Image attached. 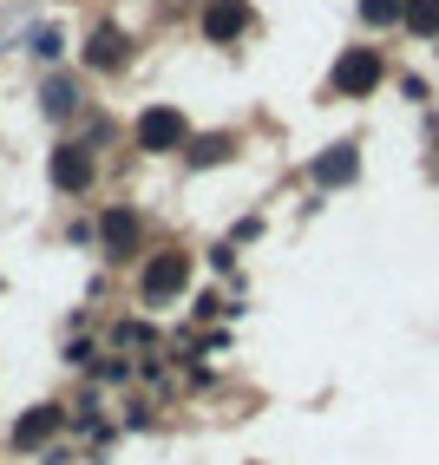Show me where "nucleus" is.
Masks as SVG:
<instances>
[{"label": "nucleus", "mask_w": 439, "mask_h": 465, "mask_svg": "<svg viewBox=\"0 0 439 465\" xmlns=\"http://www.w3.org/2000/svg\"><path fill=\"white\" fill-rule=\"evenodd\" d=\"M184 289H191V250H158V256L138 262V302L145 308H165Z\"/></svg>", "instance_id": "obj_1"}, {"label": "nucleus", "mask_w": 439, "mask_h": 465, "mask_svg": "<svg viewBox=\"0 0 439 465\" xmlns=\"http://www.w3.org/2000/svg\"><path fill=\"white\" fill-rule=\"evenodd\" d=\"M132 138H138L145 158H165V151H184V144H191V118H184L177 105H145L138 125H132Z\"/></svg>", "instance_id": "obj_2"}, {"label": "nucleus", "mask_w": 439, "mask_h": 465, "mask_svg": "<svg viewBox=\"0 0 439 465\" xmlns=\"http://www.w3.org/2000/svg\"><path fill=\"white\" fill-rule=\"evenodd\" d=\"M46 177H53V191H59V197H85V191H92V177H99V158H92V144H85V138H66V144H53Z\"/></svg>", "instance_id": "obj_3"}, {"label": "nucleus", "mask_w": 439, "mask_h": 465, "mask_svg": "<svg viewBox=\"0 0 439 465\" xmlns=\"http://www.w3.org/2000/svg\"><path fill=\"white\" fill-rule=\"evenodd\" d=\"M381 79H387V59L374 53V46H348V53L334 59V73H328V85L341 92V99H367Z\"/></svg>", "instance_id": "obj_4"}, {"label": "nucleus", "mask_w": 439, "mask_h": 465, "mask_svg": "<svg viewBox=\"0 0 439 465\" xmlns=\"http://www.w3.org/2000/svg\"><path fill=\"white\" fill-rule=\"evenodd\" d=\"M138 242H145V216H138L132 203H112V210L99 216V256H105V262H132Z\"/></svg>", "instance_id": "obj_5"}, {"label": "nucleus", "mask_w": 439, "mask_h": 465, "mask_svg": "<svg viewBox=\"0 0 439 465\" xmlns=\"http://www.w3.org/2000/svg\"><path fill=\"white\" fill-rule=\"evenodd\" d=\"M79 53H85V73H118L125 59H132V34H125L118 20H99V26L85 34Z\"/></svg>", "instance_id": "obj_6"}, {"label": "nucleus", "mask_w": 439, "mask_h": 465, "mask_svg": "<svg viewBox=\"0 0 439 465\" xmlns=\"http://www.w3.org/2000/svg\"><path fill=\"white\" fill-rule=\"evenodd\" d=\"M59 426H66V407L40 400V407H26V413L14 420V446H20V452H40V446H53V440H59Z\"/></svg>", "instance_id": "obj_7"}, {"label": "nucleus", "mask_w": 439, "mask_h": 465, "mask_svg": "<svg viewBox=\"0 0 439 465\" xmlns=\"http://www.w3.org/2000/svg\"><path fill=\"white\" fill-rule=\"evenodd\" d=\"M197 26H204V40H210V46L243 40V34H249V0H210Z\"/></svg>", "instance_id": "obj_8"}, {"label": "nucleus", "mask_w": 439, "mask_h": 465, "mask_svg": "<svg viewBox=\"0 0 439 465\" xmlns=\"http://www.w3.org/2000/svg\"><path fill=\"white\" fill-rule=\"evenodd\" d=\"M308 177H315V191H341V183L361 177V151L354 144H328L315 164H308Z\"/></svg>", "instance_id": "obj_9"}, {"label": "nucleus", "mask_w": 439, "mask_h": 465, "mask_svg": "<svg viewBox=\"0 0 439 465\" xmlns=\"http://www.w3.org/2000/svg\"><path fill=\"white\" fill-rule=\"evenodd\" d=\"M230 151H236V138H230V132H204V138L191 132V144H184L177 158L191 164V171H210V164H230Z\"/></svg>", "instance_id": "obj_10"}, {"label": "nucleus", "mask_w": 439, "mask_h": 465, "mask_svg": "<svg viewBox=\"0 0 439 465\" xmlns=\"http://www.w3.org/2000/svg\"><path fill=\"white\" fill-rule=\"evenodd\" d=\"M40 112H46V118H73V112H79V92H73V79H46V92H40Z\"/></svg>", "instance_id": "obj_11"}, {"label": "nucleus", "mask_w": 439, "mask_h": 465, "mask_svg": "<svg viewBox=\"0 0 439 465\" xmlns=\"http://www.w3.org/2000/svg\"><path fill=\"white\" fill-rule=\"evenodd\" d=\"M400 26H414L420 40H439V0H406V14Z\"/></svg>", "instance_id": "obj_12"}, {"label": "nucleus", "mask_w": 439, "mask_h": 465, "mask_svg": "<svg viewBox=\"0 0 439 465\" xmlns=\"http://www.w3.org/2000/svg\"><path fill=\"white\" fill-rule=\"evenodd\" d=\"M145 341H151V322H138V315H125V322L112 328V348H118V354H132V348H145Z\"/></svg>", "instance_id": "obj_13"}, {"label": "nucleus", "mask_w": 439, "mask_h": 465, "mask_svg": "<svg viewBox=\"0 0 439 465\" xmlns=\"http://www.w3.org/2000/svg\"><path fill=\"white\" fill-rule=\"evenodd\" d=\"M400 14H406V0H361L367 26H400Z\"/></svg>", "instance_id": "obj_14"}, {"label": "nucleus", "mask_w": 439, "mask_h": 465, "mask_svg": "<svg viewBox=\"0 0 439 465\" xmlns=\"http://www.w3.org/2000/svg\"><path fill=\"white\" fill-rule=\"evenodd\" d=\"M26 46H34V59H59V53H66V34H59V26H34Z\"/></svg>", "instance_id": "obj_15"}, {"label": "nucleus", "mask_w": 439, "mask_h": 465, "mask_svg": "<svg viewBox=\"0 0 439 465\" xmlns=\"http://www.w3.org/2000/svg\"><path fill=\"white\" fill-rule=\"evenodd\" d=\"M92 381H132V361H125V354H99V367H92Z\"/></svg>", "instance_id": "obj_16"}, {"label": "nucleus", "mask_w": 439, "mask_h": 465, "mask_svg": "<svg viewBox=\"0 0 439 465\" xmlns=\"http://www.w3.org/2000/svg\"><path fill=\"white\" fill-rule=\"evenodd\" d=\"M66 367H85L92 374L99 367V341H66Z\"/></svg>", "instance_id": "obj_17"}, {"label": "nucleus", "mask_w": 439, "mask_h": 465, "mask_svg": "<svg viewBox=\"0 0 439 465\" xmlns=\"http://www.w3.org/2000/svg\"><path fill=\"white\" fill-rule=\"evenodd\" d=\"M66 242H99V216H73V223H66Z\"/></svg>", "instance_id": "obj_18"}, {"label": "nucleus", "mask_w": 439, "mask_h": 465, "mask_svg": "<svg viewBox=\"0 0 439 465\" xmlns=\"http://www.w3.org/2000/svg\"><path fill=\"white\" fill-rule=\"evenodd\" d=\"M151 413H158L151 400H132V407H125V426H151Z\"/></svg>", "instance_id": "obj_19"}, {"label": "nucleus", "mask_w": 439, "mask_h": 465, "mask_svg": "<svg viewBox=\"0 0 439 465\" xmlns=\"http://www.w3.org/2000/svg\"><path fill=\"white\" fill-rule=\"evenodd\" d=\"M433 144H439V132H433Z\"/></svg>", "instance_id": "obj_20"}]
</instances>
